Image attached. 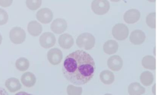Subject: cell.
<instances>
[{
  "label": "cell",
  "instance_id": "obj_5",
  "mask_svg": "<svg viewBox=\"0 0 157 95\" xmlns=\"http://www.w3.org/2000/svg\"><path fill=\"white\" fill-rule=\"evenodd\" d=\"M110 7V3L107 0H94L92 2V10L96 14H106L109 11Z\"/></svg>",
  "mask_w": 157,
  "mask_h": 95
},
{
  "label": "cell",
  "instance_id": "obj_4",
  "mask_svg": "<svg viewBox=\"0 0 157 95\" xmlns=\"http://www.w3.org/2000/svg\"><path fill=\"white\" fill-rule=\"evenodd\" d=\"M129 30L126 25L123 23L116 24L112 29V34L114 38L117 40L125 39L128 35Z\"/></svg>",
  "mask_w": 157,
  "mask_h": 95
},
{
  "label": "cell",
  "instance_id": "obj_22",
  "mask_svg": "<svg viewBox=\"0 0 157 95\" xmlns=\"http://www.w3.org/2000/svg\"><path fill=\"white\" fill-rule=\"evenodd\" d=\"M16 68L20 71H26L30 66V62L27 58L21 57L17 59L15 63Z\"/></svg>",
  "mask_w": 157,
  "mask_h": 95
},
{
  "label": "cell",
  "instance_id": "obj_32",
  "mask_svg": "<svg viewBox=\"0 0 157 95\" xmlns=\"http://www.w3.org/2000/svg\"><path fill=\"white\" fill-rule=\"evenodd\" d=\"M104 95H112V94H109V93H107V94H105Z\"/></svg>",
  "mask_w": 157,
  "mask_h": 95
},
{
  "label": "cell",
  "instance_id": "obj_31",
  "mask_svg": "<svg viewBox=\"0 0 157 95\" xmlns=\"http://www.w3.org/2000/svg\"><path fill=\"white\" fill-rule=\"evenodd\" d=\"M2 36L1 34L0 33V45L2 44Z\"/></svg>",
  "mask_w": 157,
  "mask_h": 95
},
{
  "label": "cell",
  "instance_id": "obj_28",
  "mask_svg": "<svg viewBox=\"0 0 157 95\" xmlns=\"http://www.w3.org/2000/svg\"><path fill=\"white\" fill-rule=\"evenodd\" d=\"M0 95H9L5 89L0 87Z\"/></svg>",
  "mask_w": 157,
  "mask_h": 95
},
{
  "label": "cell",
  "instance_id": "obj_3",
  "mask_svg": "<svg viewBox=\"0 0 157 95\" xmlns=\"http://www.w3.org/2000/svg\"><path fill=\"white\" fill-rule=\"evenodd\" d=\"M10 38L13 43L20 44L23 43L26 38L25 30L20 27H14L10 32Z\"/></svg>",
  "mask_w": 157,
  "mask_h": 95
},
{
  "label": "cell",
  "instance_id": "obj_7",
  "mask_svg": "<svg viewBox=\"0 0 157 95\" xmlns=\"http://www.w3.org/2000/svg\"><path fill=\"white\" fill-rule=\"evenodd\" d=\"M47 58L51 64L57 65L61 62L63 58V53L59 49L53 48L48 52Z\"/></svg>",
  "mask_w": 157,
  "mask_h": 95
},
{
  "label": "cell",
  "instance_id": "obj_2",
  "mask_svg": "<svg viewBox=\"0 0 157 95\" xmlns=\"http://www.w3.org/2000/svg\"><path fill=\"white\" fill-rule=\"evenodd\" d=\"M95 39L94 36L90 33H82L77 38L76 43L78 47L85 50L92 49L95 45Z\"/></svg>",
  "mask_w": 157,
  "mask_h": 95
},
{
  "label": "cell",
  "instance_id": "obj_29",
  "mask_svg": "<svg viewBox=\"0 0 157 95\" xmlns=\"http://www.w3.org/2000/svg\"><path fill=\"white\" fill-rule=\"evenodd\" d=\"M15 95H33L31 94L27 93V92H24V91H21V92H18L16 93Z\"/></svg>",
  "mask_w": 157,
  "mask_h": 95
},
{
  "label": "cell",
  "instance_id": "obj_16",
  "mask_svg": "<svg viewBox=\"0 0 157 95\" xmlns=\"http://www.w3.org/2000/svg\"><path fill=\"white\" fill-rule=\"evenodd\" d=\"M5 86L7 89L11 92H15L21 89V84L19 79L15 77L8 78L5 82Z\"/></svg>",
  "mask_w": 157,
  "mask_h": 95
},
{
  "label": "cell",
  "instance_id": "obj_25",
  "mask_svg": "<svg viewBox=\"0 0 157 95\" xmlns=\"http://www.w3.org/2000/svg\"><path fill=\"white\" fill-rule=\"evenodd\" d=\"M147 25L151 28H155L156 24V13H151L149 14L146 18Z\"/></svg>",
  "mask_w": 157,
  "mask_h": 95
},
{
  "label": "cell",
  "instance_id": "obj_13",
  "mask_svg": "<svg viewBox=\"0 0 157 95\" xmlns=\"http://www.w3.org/2000/svg\"><path fill=\"white\" fill-rule=\"evenodd\" d=\"M58 42L61 48L68 49L73 46L74 41L71 35L68 33H65L59 36Z\"/></svg>",
  "mask_w": 157,
  "mask_h": 95
},
{
  "label": "cell",
  "instance_id": "obj_15",
  "mask_svg": "<svg viewBox=\"0 0 157 95\" xmlns=\"http://www.w3.org/2000/svg\"><path fill=\"white\" fill-rule=\"evenodd\" d=\"M28 32L32 36L36 37L41 34L43 31V26L39 22L36 20L29 22L27 26Z\"/></svg>",
  "mask_w": 157,
  "mask_h": 95
},
{
  "label": "cell",
  "instance_id": "obj_11",
  "mask_svg": "<svg viewBox=\"0 0 157 95\" xmlns=\"http://www.w3.org/2000/svg\"><path fill=\"white\" fill-rule=\"evenodd\" d=\"M140 16V11L136 9H129L125 13L124 19L128 24H133L138 21Z\"/></svg>",
  "mask_w": 157,
  "mask_h": 95
},
{
  "label": "cell",
  "instance_id": "obj_24",
  "mask_svg": "<svg viewBox=\"0 0 157 95\" xmlns=\"http://www.w3.org/2000/svg\"><path fill=\"white\" fill-rule=\"evenodd\" d=\"M42 1L41 0H27L26 1V6L32 10L38 9L42 5Z\"/></svg>",
  "mask_w": 157,
  "mask_h": 95
},
{
  "label": "cell",
  "instance_id": "obj_27",
  "mask_svg": "<svg viewBox=\"0 0 157 95\" xmlns=\"http://www.w3.org/2000/svg\"><path fill=\"white\" fill-rule=\"evenodd\" d=\"M13 1L12 0H0V6L6 7L10 6L12 4Z\"/></svg>",
  "mask_w": 157,
  "mask_h": 95
},
{
  "label": "cell",
  "instance_id": "obj_33",
  "mask_svg": "<svg viewBox=\"0 0 157 95\" xmlns=\"http://www.w3.org/2000/svg\"><path fill=\"white\" fill-rule=\"evenodd\" d=\"M155 51H156V48H154V52H155V54L154 55H156V53H155Z\"/></svg>",
  "mask_w": 157,
  "mask_h": 95
},
{
  "label": "cell",
  "instance_id": "obj_21",
  "mask_svg": "<svg viewBox=\"0 0 157 95\" xmlns=\"http://www.w3.org/2000/svg\"><path fill=\"white\" fill-rule=\"evenodd\" d=\"M154 80V77L151 72L149 71H144L140 76V81L143 85L150 86L152 84Z\"/></svg>",
  "mask_w": 157,
  "mask_h": 95
},
{
  "label": "cell",
  "instance_id": "obj_10",
  "mask_svg": "<svg viewBox=\"0 0 157 95\" xmlns=\"http://www.w3.org/2000/svg\"><path fill=\"white\" fill-rule=\"evenodd\" d=\"M107 64L108 67L111 70L118 71L121 70L123 66V60L119 55H113L108 59Z\"/></svg>",
  "mask_w": 157,
  "mask_h": 95
},
{
  "label": "cell",
  "instance_id": "obj_20",
  "mask_svg": "<svg viewBox=\"0 0 157 95\" xmlns=\"http://www.w3.org/2000/svg\"><path fill=\"white\" fill-rule=\"evenodd\" d=\"M141 64L144 68L150 70L156 69V59L151 55H146L143 57Z\"/></svg>",
  "mask_w": 157,
  "mask_h": 95
},
{
  "label": "cell",
  "instance_id": "obj_18",
  "mask_svg": "<svg viewBox=\"0 0 157 95\" xmlns=\"http://www.w3.org/2000/svg\"><path fill=\"white\" fill-rule=\"evenodd\" d=\"M145 91V88L137 82L131 83L128 87V92L130 95H141Z\"/></svg>",
  "mask_w": 157,
  "mask_h": 95
},
{
  "label": "cell",
  "instance_id": "obj_12",
  "mask_svg": "<svg viewBox=\"0 0 157 95\" xmlns=\"http://www.w3.org/2000/svg\"><path fill=\"white\" fill-rule=\"evenodd\" d=\"M146 37L144 31L140 30H136L131 32L129 36V40L135 45H140L145 41Z\"/></svg>",
  "mask_w": 157,
  "mask_h": 95
},
{
  "label": "cell",
  "instance_id": "obj_1",
  "mask_svg": "<svg viewBox=\"0 0 157 95\" xmlns=\"http://www.w3.org/2000/svg\"><path fill=\"white\" fill-rule=\"evenodd\" d=\"M95 63L93 57L83 50L75 51L65 58L62 71L67 80L76 85L89 82L94 75Z\"/></svg>",
  "mask_w": 157,
  "mask_h": 95
},
{
  "label": "cell",
  "instance_id": "obj_19",
  "mask_svg": "<svg viewBox=\"0 0 157 95\" xmlns=\"http://www.w3.org/2000/svg\"><path fill=\"white\" fill-rule=\"evenodd\" d=\"M101 81L105 85H111L114 81V74L113 72L108 70H104L100 74Z\"/></svg>",
  "mask_w": 157,
  "mask_h": 95
},
{
  "label": "cell",
  "instance_id": "obj_17",
  "mask_svg": "<svg viewBox=\"0 0 157 95\" xmlns=\"http://www.w3.org/2000/svg\"><path fill=\"white\" fill-rule=\"evenodd\" d=\"M118 49V43L113 40L107 41L103 45L104 51L108 54L115 53L117 52Z\"/></svg>",
  "mask_w": 157,
  "mask_h": 95
},
{
  "label": "cell",
  "instance_id": "obj_30",
  "mask_svg": "<svg viewBox=\"0 0 157 95\" xmlns=\"http://www.w3.org/2000/svg\"><path fill=\"white\" fill-rule=\"evenodd\" d=\"M152 91L154 95H156V84H154V85L152 86Z\"/></svg>",
  "mask_w": 157,
  "mask_h": 95
},
{
  "label": "cell",
  "instance_id": "obj_23",
  "mask_svg": "<svg viewBox=\"0 0 157 95\" xmlns=\"http://www.w3.org/2000/svg\"><path fill=\"white\" fill-rule=\"evenodd\" d=\"M82 92V88L80 87L70 85L67 87V93L68 95H81Z\"/></svg>",
  "mask_w": 157,
  "mask_h": 95
},
{
  "label": "cell",
  "instance_id": "obj_14",
  "mask_svg": "<svg viewBox=\"0 0 157 95\" xmlns=\"http://www.w3.org/2000/svg\"><path fill=\"white\" fill-rule=\"evenodd\" d=\"M21 81L25 86L30 88L35 85L36 83V78L33 73L26 72L22 75Z\"/></svg>",
  "mask_w": 157,
  "mask_h": 95
},
{
  "label": "cell",
  "instance_id": "obj_8",
  "mask_svg": "<svg viewBox=\"0 0 157 95\" xmlns=\"http://www.w3.org/2000/svg\"><path fill=\"white\" fill-rule=\"evenodd\" d=\"M36 17L37 20L41 23L48 24L53 19V13L49 8H41L36 13Z\"/></svg>",
  "mask_w": 157,
  "mask_h": 95
},
{
  "label": "cell",
  "instance_id": "obj_9",
  "mask_svg": "<svg viewBox=\"0 0 157 95\" xmlns=\"http://www.w3.org/2000/svg\"><path fill=\"white\" fill-rule=\"evenodd\" d=\"M67 24L65 19L57 18L51 23L50 28L52 31L56 34H59L64 32L67 29Z\"/></svg>",
  "mask_w": 157,
  "mask_h": 95
},
{
  "label": "cell",
  "instance_id": "obj_6",
  "mask_svg": "<svg viewBox=\"0 0 157 95\" xmlns=\"http://www.w3.org/2000/svg\"><path fill=\"white\" fill-rule=\"evenodd\" d=\"M39 42L43 48L48 49L56 44V38L55 35L51 32H44L39 38Z\"/></svg>",
  "mask_w": 157,
  "mask_h": 95
},
{
  "label": "cell",
  "instance_id": "obj_26",
  "mask_svg": "<svg viewBox=\"0 0 157 95\" xmlns=\"http://www.w3.org/2000/svg\"><path fill=\"white\" fill-rule=\"evenodd\" d=\"M9 15L8 13L2 8H0V26H3L8 22Z\"/></svg>",
  "mask_w": 157,
  "mask_h": 95
}]
</instances>
